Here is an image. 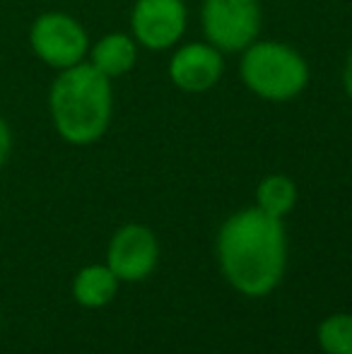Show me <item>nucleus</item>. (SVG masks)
Here are the masks:
<instances>
[{
  "mask_svg": "<svg viewBox=\"0 0 352 354\" xmlns=\"http://www.w3.org/2000/svg\"><path fill=\"white\" fill-rule=\"evenodd\" d=\"M316 340L324 354H352V313H331L321 321Z\"/></svg>",
  "mask_w": 352,
  "mask_h": 354,
  "instance_id": "f8f14e48",
  "label": "nucleus"
},
{
  "mask_svg": "<svg viewBox=\"0 0 352 354\" xmlns=\"http://www.w3.org/2000/svg\"><path fill=\"white\" fill-rule=\"evenodd\" d=\"M217 261L232 289L244 297H268L287 268L282 219L256 205L230 214L217 232Z\"/></svg>",
  "mask_w": 352,
  "mask_h": 354,
  "instance_id": "f257e3e1",
  "label": "nucleus"
},
{
  "mask_svg": "<svg viewBox=\"0 0 352 354\" xmlns=\"http://www.w3.org/2000/svg\"><path fill=\"white\" fill-rule=\"evenodd\" d=\"M111 82L87 61L56 75L48 87V116L63 142L89 147L106 136L113 121Z\"/></svg>",
  "mask_w": 352,
  "mask_h": 354,
  "instance_id": "f03ea898",
  "label": "nucleus"
},
{
  "mask_svg": "<svg viewBox=\"0 0 352 354\" xmlns=\"http://www.w3.org/2000/svg\"><path fill=\"white\" fill-rule=\"evenodd\" d=\"M201 32L207 44L220 48L225 56L249 48L256 39H261L263 27V8L261 0H203Z\"/></svg>",
  "mask_w": 352,
  "mask_h": 354,
  "instance_id": "39448f33",
  "label": "nucleus"
},
{
  "mask_svg": "<svg viewBox=\"0 0 352 354\" xmlns=\"http://www.w3.org/2000/svg\"><path fill=\"white\" fill-rule=\"evenodd\" d=\"M225 75V53L212 44L181 41L172 48L167 77L183 94H205L220 84Z\"/></svg>",
  "mask_w": 352,
  "mask_h": 354,
  "instance_id": "0eeeda50",
  "label": "nucleus"
},
{
  "mask_svg": "<svg viewBox=\"0 0 352 354\" xmlns=\"http://www.w3.org/2000/svg\"><path fill=\"white\" fill-rule=\"evenodd\" d=\"M10 154H12V128L0 116V171H3V167L8 164Z\"/></svg>",
  "mask_w": 352,
  "mask_h": 354,
  "instance_id": "ddd939ff",
  "label": "nucleus"
},
{
  "mask_svg": "<svg viewBox=\"0 0 352 354\" xmlns=\"http://www.w3.org/2000/svg\"><path fill=\"white\" fill-rule=\"evenodd\" d=\"M27 41L32 53L44 66L61 73L87 61L92 39L85 24L71 12L48 10L29 24Z\"/></svg>",
  "mask_w": 352,
  "mask_h": 354,
  "instance_id": "20e7f679",
  "label": "nucleus"
},
{
  "mask_svg": "<svg viewBox=\"0 0 352 354\" xmlns=\"http://www.w3.org/2000/svg\"><path fill=\"white\" fill-rule=\"evenodd\" d=\"M121 280L113 275V270L102 263H92L77 270L73 280V297L85 308H104L116 299Z\"/></svg>",
  "mask_w": 352,
  "mask_h": 354,
  "instance_id": "9d476101",
  "label": "nucleus"
},
{
  "mask_svg": "<svg viewBox=\"0 0 352 354\" xmlns=\"http://www.w3.org/2000/svg\"><path fill=\"white\" fill-rule=\"evenodd\" d=\"M128 24L142 51H172L188 32V5L186 0H136Z\"/></svg>",
  "mask_w": 352,
  "mask_h": 354,
  "instance_id": "423d86ee",
  "label": "nucleus"
},
{
  "mask_svg": "<svg viewBox=\"0 0 352 354\" xmlns=\"http://www.w3.org/2000/svg\"><path fill=\"white\" fill-rule=\"evenodd\" d=\"M142 48L131 32H106L89 44L87 63L109 80L126 77L138 66Z\"/></svg>",
  "mask_w": 352,
  "mask_h": 354,
  "instance_id": "1a4fd4ad",
  "label": "nucleus"
},
{
  "mask_svg": "<svg viewBox=\"0 0 352 354\" xmlns=\"http://www.w3.org/2000/svg\"><path fill=\"white\" fill-rule=\"evenodd\" d=\"M160 263V241L145 224H123L106 248V266L121 282H140L155 272Z\"/></svg>",
  "mask_w": 352,
  "mask_h": 354,
  "instance_id": "6e6552de",
  "label": "nucleus"
},
{
  "mask_svg": "<svg viewBox=\"0 0 352 354\" xmlns=\"http://www.w3.org/2000/svg\"><path fill=\"white\" fill-rule=\"evenodd\" d=\"M297 201L299 191L287 174H268L256 186V207H261L270 217H287L297 207Z\"/></svg>",
  "mask_w": 352,
  "mask_h": 354,
  "instance_id": "9b49d317",
  "label": "nucleus"
},
{
  "mask_svg": "<svg viewBox=\"0 0 352 354\" xmlns=\"http://www.w3.org/2000/svg\"><path fill=\"white\" fill-rule=\"evenodd\" d=\"M340 84H343V94L348 97V102L352 104V46L343 61V71H340Z\"/></svg>",
  "mask_w": 352,
  "mask_h": 354,
  "instance_id": "4468645a",
  "label": "nucleus"
},
{
  "mask_svg": "<svg viewBox=\"0 0 352 354\" xmlns=\"http://www.w3.org/2000/svg\"><path fill=\"white\" fill-rule=\"evenodd\" d=\"M239 80L256 99L290 104L306 92L311 68L304 53L277 39H256L239 53Z\"/></svg>",
  "mask_w": 352,
  "mask_h": 354,
  "instance_id": "7ed1b4c3",
  "label": "nucleus"
}]
</instances>
